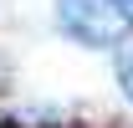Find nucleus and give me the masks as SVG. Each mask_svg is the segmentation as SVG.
Masks as SVG:
<instances>
[{"instance_id": "nucleus-1", "label": "nucleus", "mask_w": 133, "mask_h": 128, "mask_svg": "<svg viewBox=\"0 0 133 128\" xmlns=\"http://www.w3.org/2000/svg\"><path fill=\"white\" fill-rule=\"evenodd\" d=\"M56 21L82 46H123L133 36V0H56Z\"/></svg>"}, {"instance_id": "nucleus-2", "label": "nucleus", "mask_w": 133, "mask_h": 128, "mask_svg": "<svg viewBox=\"0 0 133 128\" xmlns=\"http://www.w3.org/2000/svg\"><path fill=\"white\" fill-rule=\"evenodd\" d=\"M118 87H123V97L133 103V51H128V56H118Z\"/></svg>"}]
</instances>
